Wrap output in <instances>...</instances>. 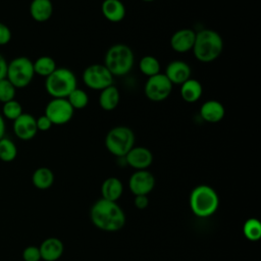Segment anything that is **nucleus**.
<instances>
[{
    "label": "nucleus",
    "instance_id": "nucleus-30",
    "mask_svg": "<svg viewBox=\"0 0 261 261\" xmlns=\"http://www.w3.org/2000/svg\"><path fill=\"white\" fill-rule=\"evenodd\" d=\"M15 96L14 86L5 77L0 80V102H8L13 100Z\"/></svg>",
    "mask_w": 261,
    "mask_h": 261
},
{
    "label": "nucleus",
    "instance_id": "nucleus-11",
    "mask_svg": "<svg viewBox=\"0 0 261 261\" xmlns=\"http://www.w3.org/2000/svg\"><path fill=\"white\" fill-rule=\"evenodd\" d=\"M155 176L148 169L136 170L128 178V188L135 196H148L155 188Z\"/></svg>",
    "mask_w": 261,
    "mask_h": 261
},
{
    "label": "nucleus",
    "instance_id": "nucleus-23",
    "mask_svg": "<svg viewBox=\"0 0 261 261\" xmlns=\"http://www.w3.org/2000/svg\"><path fill=\"white\" fill-rule=\"evenodd\" d=\"M33 185L39 190H47L54 182V173L48 167L37 168L32 175Z\"/></svg>",
    "mask_w": 261,
    "mask_h": 261
},
{
    "label": "nucleus",
    "instance_id": "nucleus-32",
    "mask_svg": "<svg viewBox=\"0 0 261 261\" xmlns=\"http://www.w3.org/2000/svg\"><path fill=\"white\" fill-rule=\"evenodd\" d=\"M36 123H37L38 130H42V132L49 130L53 125L52 122L50 121V119L45 114L36 118Z\"/></svg>",
    "mask_w": 261,
    "mask_h": 261
},
{
    "label": "nucleus",
    "instance_id": "nucleus-16",
    "mask_svg": "<svg viewBox=\"0 0 261 261\" xmlns=\"http://www.w3.org/2000/svg\"><path fill=\"white\" fill-rule=\"evenodd\" d=\"M225 109L221 102L217 100H207L200 107L201 118L209 123H216L223 119Z\"/></svg>",
    "mask_w": 261,
    "mask_h": 261
},
{
    "label": "nucleus",
    "instance_id": "nucleus-20",
    "mask_svg": "<svg viewBox=\"0 0 261 261\" xmlns=\"http://www.w3.org/2000/svg\"><path fill=\"white\" fill-rule=\"evenodd\" d=\"M31 16L38 22L49 20L53 14V4L51 0H33L30 5Z\"/></svg>",
    "mask_w": 261,
    "mask_h": 261
},
{
    "label": "nucleus",
    "instance_id": "nucleus-8",
    "mask_svg": "<svg viewBox=\"0 0 261 261\" xmlns=\"http://www.w3.org/2000/svg\"><path fill=\"white\" fill-rule=\"evenodd\" d=\"M114 76L104 64L94 63L87 66L83 72V82L85 86L94 91H102L112 86Z\"/></svg>",
    "mask_w": 261,
    "mask_h": 261
},
{
    "label": "nucleus",
    "instance_id": "nucleus-6",
    "mask_svg": "<svg viewBox=\"0 0 261 261\" xmlns=\"http://www.w3.org/2000/svg\"><path fill=\"white\" fill-rule=\"evenodd\" d=\"M135 134L125 125L112 127L105 137V147L109 153L117 158L124 157L135 146Z\"/></svg>",
    "mask_w": 261,
    "mask_h": 261
},
{
    "label": "nucleus",
    "instance_id": "nucleus-7",
    "mask_svg": "<svg viewBox=\"0 0 261 261\" xmlns=\"http://www.w3.org/2000/svg\"><path fill=\"white\" fill-rule=\"evenodd\" d=\"M35 75L33 61L28 57H16L7 65L6 79L14 88H25L31 84Z\"/></svg>",
    "mask_w": 261,
    "mask_h": 261
},
{
    "label": "nucleus",
    "instance_id": "nucleus-21",
    "mask_svg": "<svg viewBox=\"0 0 261 261\" xmlns=\"http://www.w3.org/2000/svg\"><path fill=\"white\" fill-rule=\"evenodd\" d=\"M180 97L187 103H195L200 100L203 94L202 84L195 79H189L180 85Z\"/></svg>",
    "mask_w": 261,
    "mask_h": 261
},
{
    "label": "nucleus",
    "instance_id": "nucleus-17",
    "mask_svg": "<svg viewBox=\"0 0 261 261\" xmlns=\"http://www.w3.org/2000/svg\"><path fill=\"white\" fill-rule=\"evenodd\" d=\"M41 259L44 261H57L63 254V243L55 237L47 238L39 247Z\"/></svg>",
    "mask_w": 261,
    "mask_h": 261
},
{
    "label": "nucleus",
    "instance_id": "nucleus-4",
    "mask_svg": "<svg viewBox=\"0 0 261 261\" xmlns=\"http://www.w3.org/2000/svg\"><path fill=\"white\" fill-rule=\"evenodd\" d=\"M113 76L127 74L134 67L135 55L129 46L117 43L108 48L105 53L104 63Z\"/></svg>",
    "mask_w": 261,
    "mask_h": 261
},
{
    "label": "nucleus",
    "instance_id": "nucleus-37",
    "mask_svg": "<svg viewBox=\"0 0 261 261\" xmlns=\"http://www.w3.org/2000/svg\"><path fill=\"white\" fill-rule=\"evenodd\" d=\"M142 1H144V2H153L155 0H142Z\"/></svg>",
    "mask_w": 261,
    "mask_h": 261
},
{
    "label": "nucleus",
    "instance_id": "nucleus-28",
    "mask_svg": "<svg viewBox=\"0 0 261 261\" xmlns=\"http://www.w3.org/2000/svg\"><path fill=\"white\" fill-rule=\"evenodd\" d=\"M67 101L68 103L71 105V107L75 110H81V109H84L87 107V105L89 104V96L88 94L80 89V88H76L74 89L68 96H67Z\"/></svg>",
    "mask_w": 261,
    "mask_h": 261
},
{
    "label": "nucleus",
    "instance_id": "nucleus-36",
    "mask_svg": "<svg viewBox=\"0 0 261 261\" xmlns=\"http://www.w3.org/2000/svg\"><path fill=\"white\" fill-rule=\"evenodd\" d=\"M4 134H5V122L3 117L0 114V139L4 137Z\"/></svg>",
    "mask_w": 261,
    "mask_h": 261
},
{
    "label": "nucleus",
    "instance_id": "nucleus-25",
    "mask_svg": "<svg viewBox=\"0 0 261 261\" xmlns=\"http://www.w3.org/2000/svg\"><path fill=\"white\" fill-rule=\"evenodd\" d=\"M35 73L47 77L50 75L56 68L55 60L50 56H41L35 62H33Z\"/></svg>",
    "mask_w": 261,
    "mask_h": 261
},
{
    "label": "nucleus",
    "instance_id": "nucleus-15",
    "mask_svg": "<svg viewBox=\"0 0 261 261\" xmlns=\"http://www.w3.org/2000/svg\"><path fill=\"white\" fill-rule=\"evenodd\" d=\"M196 33L192 29H179L170 37V47L177 53H186L192 51Z\"/></svg>",
    "mask_w": 261,
    "mask_h": 261
},
{
    "label": "nucleus",
    "instance_id": "nucleus-22",
    "mask_svg": "<svg viewBox=\"0 0 261 261\" xmlns=\"http://www.w3.org/2000/svg\"><path fill=\"white\" fill-rule=\"evenodd\" d=\"M119 101H120V94L118 89L114 85L109 86L104 90L100 91L98 102L100 107L103 110L105 111L114 110L117 107Z\"/></svg>",
    "mask_w": 261,
    "mask_h": 261
},
{
    "label": "nucleus",
    "instance_id": "nucleus-12",
    "mask_svg": "<svg viewBox=\"0 0 261 261\" xmlns=\"http://www.w3.org/2000/svg\"><path fill=\"white\" fill-rule=\"evenodd\" d=\"M123 158L125 164L133 167L136 170L148 169V167L153 162L152 152L148 148L143 146H134Z\"/></svg>",
    "mask_w": 261,
    "mask_h": 261
},
{
    "label": "nucleus",
    "instance_id": "nucleus-33",
    "mask_svg": "<svg viewBox=\"0 0 261 261\" xmlns=\"http://www.w3.org/2000/svg\"><path fill=\"white\" fill-rule=\"evenodd\" d=\"M11 39V32L7 25L0 22V45H6Z\"/></svg>",
    "mask_w": 261,
    "mask_h": 261
},
{
    "label": "nucleus",
    "instance_id": "nucleus-27",
    "mask_svg": "<svg viewBox=\"0 0 261 261\" xmlns=\"http://www.w3.org/2000/svg\"><path fill=\"white\" fill-rule=\"evenodd\" d=\"M17 148L15 144L8 138L0 139V159L4 162H10L15 159Z\"/></svg>",
    "mask_w": 261,
    "mask_h": 261
},
{
    "label": "nucleus",
    "instance_id": "nucleus-9",
    "mask_svg": "<svg viewBox=\"0 0 261 261\" xmlns=\"http://www.w3.org/2000/svg\"><path fill=\"white\" fill-rule=\"evenodd\" d=\"M173 85L164 73H158L147 79L144 86V94L152 102H162L166 100L171 92Z\"/></svg>",
    "mask_w": 261,
    "mask_h": 261
},
{
    "label": "nucleus",
    "instance_id": "nucleus-14",
    "mask_svg": "<svg viewBox=\"0 0 261 261\" xmlns=\"http://www.w3.org/2000/svg\"><path fill=\"white\" fill-rule=\"evenodd\" d=\"M13 130L17 138L23 141L33 139L38 132L36 118L29 114L22 113L15 120H13Z\"/></svg>",
    "mask_w": 261,
    "mask_h": 261
},
{
    "label": "nucleus",
    "instance_id": "nucleus-2",
    "mask_svg": "<svg viewBox=\"0 0 261 261\" xmlns=\"http://www.w3.org/2000/svg\"><path fill=\"white\" fill-rule=\"evenodd\" d=\"M222 50L223 40L216 31L203 29L196 33L192 51L198 61L202 63L213 62L221 55Z\"/></svg>",
    "mask_w": 261,
    "mask_h": 261
},
{
    "label": "nucleus",
    "instance_id": "nucleus-24",
    "mask_svg": "<svg viewBox=\"0 0 261 261\" xmlns=\"http://www.w3.org/2000/svg\"><path fill=\"white\" fill-rule=\"evenodd\" d=\"M139 68L144 75H146L147 77H150L160 73L161 65L159 60L155 56L145 55L140 59Z\"/></svg>",
    "mask_w": 261,
    "mask_h": 261
},
{
    "label": "nucleus",
    "instance_id": "nucleus-5",
    "mask_svg": "<svg viewBox=\"0 0 261 261\" xmlns=\"http://www.w3.org/2000/svg\"><path fill=\"white\" fill-rule=\"evenodd\" d=\"M76 88V76L66 67H57L45 81V89L52 98H67Z\"/></svg>",
    "mask_w": 261,
    "mask_h": 261
},
{
    "label": "nucleus",
    "instance_id": "nucleus-34",
    "mask_svg": "<svg viewBox=\"0 0 261 261\" xmlns=\"http://www.w3.org/2000/svg\"><path fill=\"white\" fill-rule=\"evenodd\" d=\"M134 205L137 209L143 210L149 205V198L147 195H137L134 198Z\"/></svg>",
    "mask_w": 261,
    "mask_h": 261
},
{
    "label": "nucleus",
    "instance_id": "nucleus-1",
    "mask_svg": "<svg viewBox=\"0 0 261 261\" xmlns=\"http://www.w3.org/2000/svg\"><path fill=\"white\" fill-rule=\"evenodd\" d=\"M90 218L97 228L108 232L120 230L125 224L124 211L117 202L102 198L92 205Z\"/></svg>",
    "mask_w": 261,
    "mask_h": 261
},
{
    "label": "nucleus",
    "instance_id": "nucleus-29",
    "mask_svg": "<svg viewBox=\"0 0 261 261\" xmlns=\"http://www.w3.org/2000/svg\"><path fill=\"white\" fill-rule=\"evenodd\" d=\"M2 111L6 118L10 120H15L20 114H22V107L17 101L13 99L3 104Z\"/></svg>",
    "mask_w": 261,
    "mask_h": 261
},
{
    "label": "nucleus",
    "instance_id": "nucleus-18",
    "mask_svg": "<svg viewBox=\"0 0 261 261\" xmlns=\"http://www.w3.org/2000/svg\"><path fill=\"white\" fill-rule=\"evenodd\" d=\"M103 16L110 22H120L125 17L126 9L120 0H104L101 4Z\"/></svg>",
    "mask_w": 261,
    "mask_h": 261
},
{
    "label": "nucleus",
    "instance_id": "nucleus-19",
    "mask_svg": "<svg viewBox=\"0 0 261 261\" xmlns=\"http://www.w3.org/2000/svg\"><path fill=\"white\" fill-rule=\"evenodd\" d=\"M123 185L121 180L115 176H110L104 179L101 186V196L102 199L117 202V200L122 196Z\"/></svg>",
    "mask_w": 261,
    "mask_h": 261
},
{
    "label": "nucleus",
    "instance_id": "nucleus-35",
    "mask_svg": "<svg viewBox=\"0 0 261 261\" xmlns=\"http://www.w3.org/2000/svg\"><path fill=\"white\" fill-rule=\"evenodd\" d=\"M7 65H8V63L6 62L5 58L0 54V80H3L6 77Z\"/></svg>",
    "mask_w": 261,
    "mask_h": 261
},
{
    "label": "nucleus",
    "instance_id": "nucleus-26",
    "mask_svg": "<svg viewBox=\"0 0 261 261\" xmlns=\"http://www.w3.org/2000/svg\"><path fill=\"white\" fill-rule=\"evenodd\" d=\"M245 238L251 242L259 241L261 238V223L257 218H249L243 225Z\"/></svg>",
    "mask_w": 261,
    "mask_h": 261
},
{
    "label": "nucleus",
    "instance_id": "nucleus-31",
    "mask_svg": "<svg viewBox=\"0 0 261 261\" xmlns=\"http://www.w3.org/2000/svg\"><path fill=\"white\" fill-rule=\"evenodd\" d=\"M22 258L24 261H40L41 254L39 247L29 246L22 252Z\"/></svg>",
    "mask_w": 261,
    "mask_h": 261
},
{
    "label": "nucleus",
    "instance_id": "nucleus-13",
    "mask_svg": "<svg viewBox=\"0 0 261 261\" xmlns=\"http://www.w3.org/2000/svg\"><path fill=\"white\" fill-rule=\"evenodd\" d=\"M164 74L172 85L180 86L186 81L191 79L192 69L186 61L176 59L167 64Z\"/></svg>",
    "mask_w": 261,
    "mask_h": 261
},
{
    "label": "nucleus",
    "instance_id": "nucleus-3",
    "mask_svg": "<svg viewBox=\"0 0 261 261\" xmlns=\"http://www.w3.org/2000/svg\"><path fill=\"white\" fill-rule=\"evenodd\" d=\"M189 204L194 215L206 218L213 215L219 206V197L216 191L208 185L195 187L189 197Z\"/></svg>",
    "mask_w": 261,
    "mask_h": 261
},
{
    "label": "nucleus",
    "instance_id": "nucleus-10",
    "mask_svg": "<svg viewBox=\"0 0 261 261\" xmlns=\"http://www.w3.org/2000/svg\"><path fill=\"white\" fill-rule=\"evenodd\" d=\"M74 114V109L66 98H52L45 108V115L52 124L62 125L69 122Z\"/></svg>",
    "mask_w": 261,
    "mask_h": 261
}]
</instances>
